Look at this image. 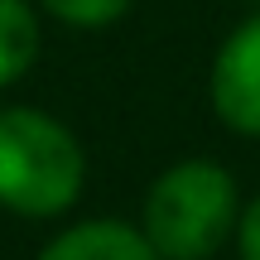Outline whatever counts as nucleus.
Here are the masks:
<instances>
[{
    "label": "nucleus",
    "mask_w": 260,
    "mask_h": 260,
    "mask_svg": "<svg viewBox=\"0 0 260 260\" xmlns=\"http://www.w3.org/2000/svg\"><path fill=\"white\" fill-rule=\"evenodd\" d=\"M236 241H241V260H260V198L241 212V222H236Z\"/></svg>",
    "instance_id": "nucleus-7"
},
{
    "label": "nucleus",
    "mask_w": 260,
    "mask_h": 260,
    "mask_svg": "<svg viewBox=\"0 0 260 260\" xmlns=\"http://www.w3.org/2000/svg\"><path fill=\"white\" fill-rule=\"evenodd\" d=\"M44 10L63 24H77V29H102L111 19H121L130 10V0H44Z\"/></svg>",
    "instance_id": "nucleus-6"
},
{
    "label": "nucleus",
    "mask_w": 260,
    "mask_h": 260,
    "mask_svg": "<svg viewBox=\"0 0 260 260\" xmlns=\"http://www.w3.org/2000/svg\"><path fill=\"white\" fill-rule=\"evenodd\" d=\"M39 260H164L154 246L145 241V232L121 222H82L68 226L58 241H48V251Z\"/></svg>",
    "instance_id": "nucleus-4"
},
{
    "label": "nucleus",
    "mask_w": 260,
    "mask_h": 260,
    "mask_svg": "<svg viewBox=\"0 0 260 260\" xmlns=\"http://www.w3.org/2000/svg\"><path fill=\"white\" fill-rule=\"evenodd\" d=\"M39 58V15L24 0H0V87L19 82Z\"/></svg>",
    "instance_id": "nucleus-5"
},
{
    "label": "nucleus",
    "mask_w": 260,
    "mask_h": 260,
    "mask_svg": "<svg viewBox=\"0 0 260 260\" xmlns=\"http://www.w3.org/2000/svg\"><path fill=\"white\" fill-rule=\"evenodd\" d=\"M212 106L232 130L260 135V15L226 34L212 63Z\"/></svg>",
    "instance_id": "nucleus-3"
},
{
    "label": "nucleus",
    "mask_w": 260,
    "mask_h": 260,
    "mask_svg": "<svg viewBox=\"0 0 260 260\" xmlns=\"http://www.w3.org/2000/svg\"><path fill=\"white\" fill-rule=\"evenodd\" d=\"M87 154L63 121L10 106L0 111V207L19 217H58L77 203Z\"/></svg>",
    "instance_id": "nucleus-1"
},
{
    "label": "nucleus",
    "mask_w": 260,
    "mask_h": 260,
    "mask_svg": "<svg viewBox=\"0 0 260 260\" xmlns=\"http://www.w3.org/2000/svg\"><path fill=\"white\" fill-rule=\"evenodd\" d=\"M236 183L212 159H183L145 193V241L164 260H207L236 232Z\"/></svg>",
    "instance_id": "nucleus-2"
}]
</instances>
